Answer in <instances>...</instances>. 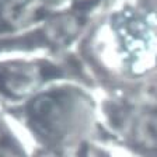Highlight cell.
<instances>
[{
  "label": "cell",
  "mask_w": 157,
  "mask_h": 157,
  "mask_svg": "<svg viewBox=\"0 0 157 157\" xmlns=\"http://www.w3.org/2000/svg\"><path fill=\"white\" fill-rule=\"evenodd\" d=\"M66 69L58 58L49 56L0 59V101L14 109L44 88L62 82Z\"/></svg>",
  "instance_id": "6da1fadb"
},
{
  "label": "cell",
  "mask_w": 157,
  "mask_h": 157,
  "mask_svg": "<svg viewBox=\"0 0 157 157\" xmlns=\"http://www.w3.org/2000/svg\"><path fill=\"white\" fill-rule=\"evenodd\" d=\"M78 97L82 95L77 90L59 82L44 88L14 109L23 111L27 124L34 133L56 144V140L67 131L78 105Z\"/></svg>",
  "instance_id": "7a4b0ae2"
},
{
  "label": "cell",
  "mask_w": 157,
  "mask_h": 157,
  "mask_svg": "<svg viewBox=\"0 0 157 157\" xmlns=\"http://www.w3.org/2000/svg\"><path fill=\"white\" fill-rule=\"evenodd\" d=\"M67 0H0V38L17 35L65 10Z\"/></svg>",
  "instance_id": "3957f363"
},
{
  "label": "cell",
  "mask_w": 157,
  "mask_h": 157,
  "mask_svg": "<svg viewBox=\"0 0 157 157\" xmlns=\"http://www.w3.org/2000/svg\"><path fill=\"white\" fill-rule=\"evenodd\" d=\"M133 136L142 149L157 151V109L143 114L136 121Z\"/></svg>",
  "instance_id": "277c9868"
},
{
  "label": "cell",
  "mask_w": 157,
  "mask_h": 157,
  "mask_svg": "<svg viewBox=\"0 0 157 157\" xmlns=\"http://www.w3.org/2000/svg\"><path fill=\"white\" fill-rule=\"evenodd\" d=\"M36 157H80V150L76 144L72 143H56L49 144L41 150Z\"/></svg>",
  "instance_id": "5b68a950"
}]
</instances>
